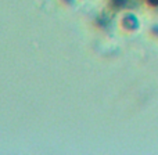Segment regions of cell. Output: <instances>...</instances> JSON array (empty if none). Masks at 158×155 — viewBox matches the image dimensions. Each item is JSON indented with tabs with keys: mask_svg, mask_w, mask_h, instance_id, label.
<instances>
[{
	"mask_svg": "<svg viewBox=\"0 0 158 155\" xmlns=\"http://www.w3.org/2000/svg\"><path fill=\"white\" fill-rule=\"evenodd\" d=\"M122 27L128 31H135L139 28V21L135 15H126L122 19Z\"/></svg>",
	"mask_w": 158,
	"mask_h": 155,
	"instance_id": "obj_1",
	"label": "cell"
},
{
	"mask_svg": "<svg viewBox=\"0 0 158 155\" xmlns=\"http://www.w3.org/2000/svg\"><path fill=\"white\" fill-rule=\"evenodd\" d=\"M146 2L150 6H153V7H158V0H146Z\"/></svg>",
	"mask_w": 158,
	"mask_h": 155,
	"instance_id": "obj_2",
	"label": "cell"
}]
</instances>
